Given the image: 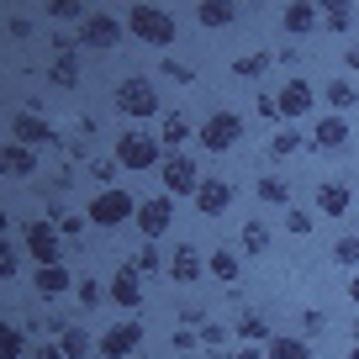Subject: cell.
<instances>
[{"label": "cell", "instance_id": "obj_23", "mask_svg": "<svg viewBox=\"0 0 359 359\" xmlns=\"http://www.w3.org/2000/svg\"><path fill=\"white\" fill-rule=\"evenodd\" d=\"M58 348H64V359H85V354H95V338L69 323V327H58Z\"/></svg>", "mask_w": 359, "mask_h": 359}, {"label": "cell", "instance_id": "obj_11", "mask_svg": "<svg viewBox=\"0 0 359 359\" xmlns=\"http://www.w3.org/2000/svg\"><path fill=\"white\" fill-rule=\"evenodd\" d=\"M275 101H280V116H285V127L296 122V116H312V106H317V90L306 85L302 74H291L280 85V95H275Z\"/></svg>", "mask_w": 359, "mask_h": 359}, {"label": "cell", "instance_id": "obj_3", "mask_svg": "<svg viewBox=\"0 0 359 359\" xmlns=\"http://www.w3.org/2000/svg\"><path fill=\"white\" fill-rule=\"evenodd\" d=\"M116 164L133 169V175H143V169H158V164H164V148H158L154 133H143V127H127V133L116 137Z\"/></svg>", "mask_w": 359, "mask_h": 359}, {"label": "cell", "instance_id": "obj_2", "mask_svg": "<svg viewBox=\"0 0 359 359\" xmlns=\"http://www.w3.org/2000/svg\"><path fill=\"white\" fill-rule=\"evenodd\" d=\"M127 32L137 37V43H148V48H169L175 43V16L164 11V6H133L127 11Z\"/></svg>", "mask_w": 359, "mask_h": 359}, {"label": "cell", "instance_id": "obj_19", "mask_svg": "<svg viewBox=\"0 0 359 359\" xmlns=\"http://www.w3.org/2000/svg\"><path fill=\"white\" fill-rule=\"evenodd\" d=\"M317 212L323 217H344L348 212V185L344 180H323V185H317Z\"/></svg>", "mask_w": 359, "mask_h": 359}, {"label": "cell", "instance_id": "obj_32", "mask_svg": "<svg viewBox=\"0 0 359 359\" xmlns=\"http://www.w3.org/2000/svg\"><path fill=\"white\" fill-rule=\"evenodd\" d=\"M158 137H164V148H169V154H180V143L191 137V122H185V116H164V127H158Z\"/></svg>", "mask_w": 359, "mask_h": 359}, {"label": "cell", "instance_id": "obj_44", "mask_svg": "<svg viewBox=\"0 0 359 359\" xmlns=\"http://www.w3.org/2000/svg\"><path fill=\"white\" fill-rule=\"evenodd\" d=\"M302 327H306V338H317V333H327V317L323 312H302Z\"/></svg>", "mask_w": 359, "mask_h": 359}, {"label": "cell", "instance_id": "obj_38", "mask_svg": "<svg viewBox=\"0 0 359 359\" xmlns=\"http://www.w3.org/2000/svg\"><path fill=\"white\" fill-rule=\"evenodd\" d=\"M323 22H327V32H348V22H354V6H327Z\"/></svg>", "mask_w": 359, "mask_h": 359}, {"label": "cell", "instance_id": "obj_34", "mask_svg": "<svg viewBox=\"0 0 359 359\" xmlns=\"http://www.w3.org/2000/svg\"><path fill=\"white\" fill-rule=\"evenodd\" d=\"M296 148H302V133H296V127H280V133L269 137V158H291Z\"/></svg>", "mask_w": 359, "mask_h": 359}, {"label": "cell", "instance_id": "obj_9", "mask_svg": "<svg viewBox=\"0 0 359 359\" xmlns=\"http://www.w3.org/2000/svg\"><path fill=\"white\" fill-rule=\"evenodd\" d=\"M127 22H116L111 11H90V22L79 27V48H95V53H111L116 43H122Z\"/></svg>", "mask_w": 359, "mask_h": 359}, {"label": "cell", "instance_id": "obj_30", "mask_svg": "<svg viewBox=\"0 0 359 359\" xmlns=\"http://www.w3.org/2000/svg\"><path fill=\"white\" fill-rule=\"evenodd\" d=\"M238 243H243V254H248V259H254V254H264V248H269V227H264V222H243Z\"/></svg>", "mask_w": 359, "mask_h": 359}, {"label": "cell", "instance_id": "obj_51", "mask_svg": "<svg viewBox=\"0 0 359 359\" xmlns=\"http://www.w3.org/2000/svg\"><path fill=\"white\" fill-rule=\"evenodd\" d=\"M348 302L359 306V269H354V280H348Z\"/></svg>", "mask_w": 359, "mask_h": 359}, {"label": "cell", "instance_id": "obj_6", "mask_svg": "<svg viewBox=\"0 0 359 359\" xmlns=\"http://www.w3.org/2000/svg\"><path fill=\"white\" fill-rule=\"evenodd\" d=\"M201 164H196L191 154H164V164H158V185H164V196H196L201 191Z\"/></svg>", "mask_w": 359, "mask_h": 359}, {"label": "cell", "instance_id": "obj_4", "mask_svg": "<svg viewBox=\"0 0 359 359\" xmlns=\"http://www.w3.org/2000/svg\"><path fill=\"white\" fill-rule=\"evenodd\" d=\"M22 248L32 254V264H37V269L64 264V233H58L48 217H32V222H22Z\"/></svg>", "mask_w": 359, "mask_h": 359}, {"label": "cell", "instance_id": "obj_33", "mask_svg": "<svg viewBox=\"0 0 359 359\" xmlns=\"http://www.w3.org/2000/svg\"><path fill=\"white\" fill-rule=\"evenodd\" d=\"M48 79H53L58 90H74V85H79V58H53V69H48Z\"/></svg>", "mask_w": 359, "mask_h": 359}, {"label": "cell", "instance_id": "obj_39", "mask_svg": "<svg viewBox=\"0 0 359 359\" xmlns=\"http://www.w3.org/2000/svg\"><path fill=\"white\" fill-rule=\"evenodd\" d=\"M158 74H169L175 85H196V69H191V64H180V58H164V64H158Z\"/></svg>", "mask_w": 359, "mask_h": 359}, {"label": "cell", "instance_id": "obj_14", "mask_svg": "<svg viewBox=\"0 0 359 359\" xmlns=\"http://www.w3.org/2000/svg\"><path fill=\"white\" fill-rule=\"evenodd\" d=\"M106 291H111V302L116 306H143V275H137V264H116V280L106 285Z\"/></svg>", "mask_w": 359, "mask_h": 359}, {"label": "cell", "instance_id": "obj_7", "mask_svg": "<svg viewBox=\"0 0 359 359\" xmlns=\"http://www.w3.org/2000/svg\"><path fill=\"white\" fill-rule=\"evenodd\" d=\"M238 143H243V116H238V111L201 116V148H206V154H233Z\"/></svg>", "mask_w": 359, "mask_h": 359}, {"label": "cell", "instance_id": "obj_21", "mask_svg": "<svg viewBox=\"0 0 359 359\" xmlns=\"http://www.w3.org/2000/svg\"><path fill=\"white\" fill-rule=\"evenodd\" d=\"M264 359H312V344H306V338H291V333H275L264 344Z\"/></svg>", "mask_w": 359, "mask_h": 359}, {"label": "cell", "instance_id": "obj_50", "mask_svg": "<svg viewBox=\"0 0 359 359\" xmlns=\"http://www.w3.org/2000/svg\"><path fill=\"white\" fill-rule=\"evenodd\" d=\"M233 359H264V348H254V344H248V348H238Z\"/></svg>", "mask_w": 359, "mask_h": 359}, {"label": "cell", "instance_id": "obj_41", "mask_svg": "<svg viewBox=\"0 0 359 359\" xmlns=\"http://www.w3.org/2000/svg\"><path fill=\"white\" fill-rule=\"evenodd\" d=\"M285 227H291V233H312V212H302V206H291V212H285Z\"/></svg>", "mask_w": 359, "mask_h": 359}, {"label": "cell", "instance_id": "obj_13", "mask_svg": "<svg viewBox=\"0 0 359 359\" xmlns=\"http://www.w3.org/2000/svg\"><path fill=\"white\" fill-rule=\"evenodd\" d=\"M227 206H233V185L206 175L201 191H196V212H201V217H227Z\"/></svg>", "mask_w": 359, "mask_h": 359}, {"label": "cell", "instance_id": "obj_20", "mask_svg": "<svg viewBox=\"0 0 359 359\" xmlns=\"http://www.w3.org/2000/svg\"><path fill=\"white\" fill-rule=\"evenodd\" d=\"M344 143H348V122H344V116H317L312 148H344Z\"/></svg>", "mask_w": 359, "mask_h": 359}, {"label": "cell", "instance_id": "obj_15", "mask_svg": "<svg viewBox=\"0 0 359 359\" xmlns=\"http://www.w3.org/2000/svg\"><path fill=\"white\" fill-rule=\"evenodd\" d=\"M201 269H206V259H201L196 243H180L175 254H169V275H175L180 285H196V280H201Z\"/></svg>", "mask_w": 359, "mask_h": 359}, {"label": "cell", "instance_id": "obj_29", "mask_svg": "<svg viewBox=\"0 0 359 359\" xmlns=\"http://www.w3.org/2000/svg\"><path fill=\"white\" fill-rule=\"evenodd\" d=\"M323 95H327V106H333V111H348V106L359 101V85H354V79H327Z\"/></svg>", "mask_w": 359, "mask_h": 359}, {"label": "cell", "instance_id": "obj_22", "mask_svg": "<svg viewBox=\"0 0 359 359\" xmlns=\"http://www.w3.org/2000/svg\"><path fill=\"white\" fill-rule=\"evenodd\" d=\"M233 333L243 338V344H254V348L275 338V333H269V317H264V312H243V317H238V323H233Z\"/></svg>", "mask_w": 359, "mask_h": 359}, {"label": "cell", "instance_id": "obj_52", "mask_svg": "<svg viewBox=\"0 0 359 359\" xmlns=\"http://www.w3.org/2000/svg\"><path fill=\"white\" fill-rule=\"evenodd\" d=\"M348 338H354V344H359V317H354V323H348Z\"/></svg>", "mask_w": 359, "mask_h": 359}, {"label": "cell", "instance_id": "obj_5", "mask_svg": "<svg viewBox=\"0 0 359 359\" xmlns=\"http://www.w3.org/2000/svg\"><path fill=\"white\" fill-rule=\"evenodd\" d=\"M111 101L122 116H158V85L148 74H127V79H116Z\"/></svg>", "mask_w": 359, "mask_h": 359}, {"label": "cell", "instance_id": "obj_53", "mask_svg": "<svg viewBox=\"0 0 359 359\" xmlns=\"http://www.w3.org/2000/svg\"><path fill=\"white\" fill-rule=\"evenodd\" d=\"M348 359H359V344H354V348H348Z\"/></svg>", "mask_w": 359, "mask_h": 359}, {"label": "cell", "instance_id": "obj_27", "mask_svg": "<svg viewBox=\"0 0 359 359\" xmlns=\"http://www.w3.org/2000/svg\"><path fill=\"white\" fill-rule=\"evenodd\" d=\"M32 354V344H27V327H0V359H27Z\"/></svg>", "mask_w": 359, "mask_h": 359}, {"label": "cell", "instance_id": "obj_10", "mask_svg": "<svg viewBox=\"0 0 359 359\" xmlns=\"http://www.w3.org/2000/svg\"><path fill=\"white\" fill-rule=\"evenodd\" d=\"M169 227H175V196H148V201L137 206V233H143L148 243H158Z\"/></svg>", "mask_w": 359, "mask_h": 359}, {"label": "cell", "instance_id": "obj_31", "mask_svg": "<svg viewBox=\"0 0 359 359\" xmlns=\"http://www.w3.org/2000/svg\"><path fill=\"white\" fill-rule=\"evenodd\" d=\"M269 64H275L269 53H243V58H233V74L238 79H259V74H269Z\"/></svg>", "mask_w": 359, "mask_h": 359}, {"label": "cell", "instance_id": "obj_48", "mask_svg": "<svg viewBox=\"0 0 359 359\" xmlns=\"http://www.w3.org/2000/svg\"><path fill=\"white\" fill-rule=\"evenodd\" d=\"M175 348H180V354H191V348H196V333H191V327H180V333H175Z\"/></svg>", "mask_w": 359, "mask_h": 359}, {"label": "cell", "instance_id": "obj_36", "mask_svg": "<svg viewBox=\"0 0 359 359\" xmlns=\"http://www.w3.org/2000/svg\"><path fill=\"white\" fill-rule=\"evenodd\" d=\"M333 264L359 269V238H338V243H333Z\"/></svg>", "mask_w": 359, "mask_h": 359}, {"label": "cell", "instance_id": "obj_47", "mask_svg": "<svg viewBox=\"0 0 359 359\" xmlns=\"http://www.w3.org/2000/svg\"><path fill=\"white\" fill-rule=\"evenodd\" d=\"M201 338H206V344H212V348H222V338H227V327H212V323H201Z\"/></svg>", "mask_w": 359, "mask_h": 359}, {"label": "cell", "instance_id": "obj_35", "mask_svg": "<svg viewBox=\"0 0 359 359\" xmlns=\"http://www.w3.org/2000/svg\"><path fill=\"white\" fill-rule=\"evenodd\" d=\"M16 269H22V248L6 238V243H0V280L11 285V280H16Z\"/></svg>", "mask_w": 359, "mask_h": 359}, {"label": "cell", "instance_id": "obj_17", "mask_svg": "<svg viewBox=\"0 0 359 359\" xmlns=\"http://www.w3.org/2000/svg\"><path fill=\"white\" fill-rule=\"evenodd\" d=\"M74 285V275H69V264H48V269H32V291L48 296V302H58V296Z\"/></svg>", "mask_w": 359, "mask_h": 359}, {"label": "cell", "instance_id": "obj_45", "mask_svg": "<svg viewBox=\"0 0 359 359\" xmlns=\"http://www.w3.org/2000/svg\"><path fill=\"white\" fill-rule=\"evenodd\" d=\"M254 111H259V116H269V122H280V101H275V95H259Z\"/></svg>", "mask_w": 359, "mask_h": 359}, {"label": "cell", "instance_id": "obj_12", "mask_svg": "<svg viewBox=\"0 0 359 359\" xmlns=\"http://www.w3.org/2000/svg\"><path fill=\"white\" fill-rule=\"evenodd\" d=\"M11 133H16V143H27V148H48V143H58V133L48 127V116L37 111V106H27V111H16V116H11Z\"/></svg>", "mask_w": 359, "mask_h": 359}, {"label": "cell", "instance_id": "obj_25", "mask_svg": "<svg viewBox=\"0 0 359 359\" xmlns=\"http://www.w3.org/2000/svg\"><path fill=\"white\" fill-rule=\"evenodd\" d=\"M254 196H259V201H269V206H285V212H291V185H285L280 175H259Z\"/></svg>", "mask_w": 359, "mask_h": 359}, {"label": "cell", "instance_id": "obj_54", "mask_svg": "<svg viewBox=\"0 0 359 359\" xmlns=\"http://www.w3.org/2000/svg\"><path fill=\"white\" fill-rule=\"evenodd\" d=\"M206 359H227V354H217V348H212V354H206Z\"/></svg>", "mask_w": 359, "mask_h": 359}, {"label": "cell", "instance_id": "obj_55", "mask_svg": "<svg viewBox=\"0 0 359 359\" xmlns=\"http://www.w3.org/2000/svg\"><path fill=\"white\" fill-rule=\"evenodd\" d=\"M137 359H143V354H137Z\"/></svg>", "mask_w": 359, "mask_h": 359}, {"label": "cell", "instance_id": "obj_16", "mask_svg": "<svg viewBox=\"0 0 359 359\" xmlns=\"http://www.w3.org/2000/svg\"><path fill=\"white\" fill-rule=\"evenodd\" d=\"M0 169H6V175L11 180H32L37 175V148H27V143H6V154H0Z\"/></svg>", "mask_w": 359, "mask_h": 359}, {"label": "cell", "instance_id": "obj_37", "mask_svg": "<svg viewBox=\"0 0 359 359\" xmlns=\"http://www.w3.org/2000/svg\"><path fill=\"white\" fill-rule=\"evenodd\" d=\"M74 296H79V306H101L111 291H106L101 280H79V285H74Z\"/></svg>", "mask_w": 359, "mask_h": 359}, {"label": "cell", "instance_id": "obj_28", "mask_svg": "<svg viewBox=\"0 0 359 359\" xmlns=\"http://www.w3.org/2000/svg\"><path fill=\"white\" fill-rule=\"evenodd\" d=\"M43 11L53 16V22H74V27H85V22H90V11H85V0H48Z\"/></svg>", "mask_w": 359, "mask_h": 359}, {"label": "cell", "instance_id": "obj_18", "mask_svg": "<svg viewBox=\"0 0 359 359\" xmlns=\"http://www.w3.org/2000/svg\"><path fill=\"white\" fill-rule=\"evenodd\" d=\"M317 22H323V11H317V6H306V0H296V6H285V11H280V32H291V37L317 32Z\"/></svg>", "mask_w": 359, "mask_h": 359}, {"label": "cell", "instance_id": "obj_43", "mask_svg": "<svg viewBox=\"0 0 359 359\" xmlns=\"http://www.w3.org/2000/svg\"><path fill=\"white\" fill-rule=\"evenodd\" d=\"M90 169H95V180H101L106 191H111V180H116V158H95Z\"/></svg>", "mask_w": 359, "mask_h": 359}, {"label": "cell", "instance_id": "obj_24", "mask_svg": "<svg viewBox=\"0 0 359 359\" xmlns=\"http://www.w3.org/2000/svg\"><path fill=\"white\" fill-rule=\"evenodd\" d=\"M196 16H201V27L222 32V27H233V22H238V6H222V0H201V6H196Z\"/></svg>", "mask_w": 359, "mask_h": 359}, {"label": "cell", "instance_id": "obj_49", "mask_svg": "<svg viewBox=\"0 0 359 359\" xmlns=\"http://www.w3.org/2000/svg\"><path fill=\"white\" fill-rule=\"evenodd\" d=\"M344 64H348V74H359V43H348V53H344Z\"/></svg>", "mask_w": 359, "mask_h": 359}, {"label": "cell", "instance_id": "obj_26", "mask_svg": "<svg viewBox=\"0 0 359 359\" xmlns=\"http://www.w3.org/2000/svg\"><path fill=\"white\" fill-rule=\"evenodd\" d=\"M206 269H212V275H217L222 285H233L243 264H238V254H233V248H212V254H206Z\"/></svg>", "mask_w": 359, "mask_h": 359}, {"label": "cell", "instance_id": "obj_42", "mask_svg": "<svg viewBox=\"0 0 359 359\" xmlns=\"http://www.w3.org/2000/svg\"><path fill=\"white\" fill-rule=\"evenodd\" d=\"M6 37H11V43H27V37H32V22H27V16H11V22H6Z\"/></svg>", "mask_w": 359, "mask_h": 359}, {"label": "cell", "instance_id": "obj_40", "mask_svg": "<svg viewBox=\"0 0 359 359\" xmlns=\"http://www.w3.org/2000/svg\"><path fill=\"white\" fill-rule=\"evenodd\" d=\"M133 264H137V275H154V269L164 264V259H158V243H143V248H137V259H133Z\"/></svg>", "mask_w": 359, "mask_h": 359}, {"label": "cell", "instance_id": "obj_8", "mask_svg": "<svg viewBox=\"0 0 359 359\" xmlns=\"http://www.w3.org/2000/svg\"><path fill=\"white\" fill-rule=\"evenodd\" d=\"M143 333H148L143 323H116V327H106V333L95 338V354H101V359H137Z\"/></svg>", "mask_w": 359, "mask_h": 359}, {"label": "cell", "instance_id": "obj_46", "mask_svg": "<svg viewBox=\"0 0 359 359\" xmlns=\"http://www.w3.org/2000/svg\"><path fill=\"white\" fill-rule=\"evenodd\" d=\"M27 359H64V348H58V344H32Z\"/></svg>", "mask_w": 359, "mask_h": 359}, {"label": "cell", "instance_id": "obj_1", "mask_svg": "<svg viewBox=\"0 0 359 359\" xmlns=\"http://www.w3.org/2000/svg\"><path fill=\"white\" fill-rule=\"evenodd\" d=\"M137 196L133 191H122V185H111V191H101L95 196V201L85 206V217H90V227H106V233H111V227H122V222H137Z\"/></svg>", "mask_w": 359, "mask_h": 359}]
</instances>
